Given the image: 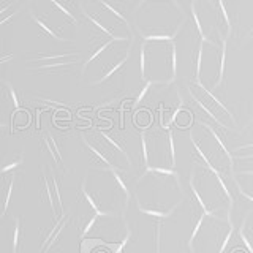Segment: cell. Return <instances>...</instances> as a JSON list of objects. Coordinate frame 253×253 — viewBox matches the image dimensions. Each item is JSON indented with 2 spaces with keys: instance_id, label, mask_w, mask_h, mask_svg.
<instances>
[{
  "instance_id": "1",
  "label": "cell",
  "mask_w": 253,
  "mask_h": 253,
  "mask_svg": "<svg viewBox=\"0 0 253 253\" xmlns=\"http://www.w3.org/2000/svg\"><path fill=\"white\" fill-rule=\"evenodd\" d=\"M134 201L139 212L168 218L185 201V192L174 169L147 168L134 180Z\"/></svg>"
},
{
  "instance_id": "2",
  "label": "cell",
  "mask_w": 253,
  "mask_h": 253,
  "mask_svg": "<svg viewBox=\"0 0 253 253\" xmlns=\"http://www.w3.org/2000/svg\"><path fill=\"white\" fill-rule=\"evenodd\" d=\"M193 200L204 213L233 218L234 198L226 185V179L195 155L188 177Z\"/></svg>"
},
{
  "instance_id": "3",
  "label": "cell",
  "mask_w": 253,
  "mask_h": 253,
  "mask_svg": "<svg viewBox=\"0 0 253 253\" xmlns=\"http://www.w3.org/2000/svg\"><path fill=\"white\" fill-rule=\"evenodd\" d=\"M117 169H100L84 177L83 184L101 215H125L131 193Z\"/></svg>"
},
{
  "instance_id": "4",
  "label": "cell",
  "mask_w": 253,
  "mask_h": 253,
  "mask_svg": "<svg viewBox=\"0 0 253 253\" xmlns=\"http://www.w3.org/2000/svg\"><path fill=\"white\" fill-rule=\"evenodd\" d=\"M154 85L172 84L177 78V47L174 42H149L144 40L139 49V76Z\"/></svg>"
},
{
  "instance_id": "5",
  "label": "cell",
  "mask_w": 253,
  "mask_h": 253,
  "mask_svg": "<svg viewBox=\"0 0 253 253\" xmlns=\"http://www.w3.org/2000/svg\"><path fill=\"white\" fill-rule=\"evenodd\" d=\"M234 234L233 218L198 213L193 231L187 242L190 253H225Z\"/></svg>"
},
{
  "instance_id": "6",
  "label": "cell",
  "mask_w": 253,
  "mask_h": 253,
  "mask_svg": "<svg viewBox=\"0 0 253 253\" xmlns=\"http://www.w3.org/2000/svg\"><path fill=\"white\" fill-rule=\"evenodd\" d=\"M201 133L190 131V142L195 149L196 155L215 169L225 179L234 177V155L226 147L223 138L217 133V130L208 122H200Z\"/></svg>"
},
{
  "instance_id": "7",
  "label": "cell",
  "mask_w": 253,
  "mask_h": 253,
  "mask_svg": "<svg viewBox=\"0 0 253 253\" xmlns=\"http://www.w3.org/2000/svg\"><path fill=\"white\" fill-rule=\"evenodd\" d=\"M142 163L147 168L174 169L176 168V147L174 136L168 126L152 128L139 133Z\"/></svg>"
},
{
  "instance_id": "8",
  "label": "cell",
  "mask_w": 253,
  "mask_h": 253,
  "mask_svg": "<svg viewBox=\"0 0 253 253\" xmlns=\"http://www.w3.org/2000/svg\"><path fill=\"white\" fill-rule=\"evenodd\" d=\"M187 90H188L190 98L196 103V106L203 109V113L208 117H211L218 126H221V128L228 131H236L237 121L234 114L201 81H193L192 79V81L187 84Z\"/></svg>"
},
{
  "instance_id": "9",
  "label": "cell",
  "mask_w": 253,
  "mask_h": 253,
  "mask_svg": "<svg viewBox=\"0 0 253 253\" xmlns=\"http://www.w3.org/2000/svg\"><path fill=\"white\" fill-rule=\"evenodd\" d=\"M83 136L106 158L114 169L126 171L133 166L131 155L128 150H126V147H124L114 136H111L105 130L97 128V130L89 131V134H83Z\"/></svg>"
},
{
  "instance_id": "10",
  "label": "cell",
  "mask_w": 253,
  "mask_h": 253,
  "mask_svg": "<svg viewBox=\"0 0 253 253\" xmlns=\"http://www.w3.org/2000/svg\"><path fill=\"white\" fill-rule=\"evenodd\" d=\"M40 182H42V185H40V193H38V198L42 200V203L47 204V208L51 209V213L55 220H59L60 215L55 211V192H54V185H52V180H51V172L47 174L46 172V168H44V172L42 174V177H40Z\"/></svg>"
},
{
  "instance_id": "11",
  "label": "cell",
  "mask_w": 253,
  "mask_h": 253,
  "mask_svg": "<svg viewBox=\"0 0 253 253\" xmlns=\"http://www.w3.org/2000/svg\"><path fill=\"white\" fill-rule=\"evenodd\" d=\"M81 62V59H73V60H59V62H51V63H42V65L38 67H32V68H27L26 71L27 73H35V75H60V73H67V71L78 65V63Z\"/></svg>"
},
{
  "instance_id": "12",
  "label": "cell",
  "mask_w": 253,
  "mask_h": 253,
  "mask_svg": "<svg viewBox=\"0 0 253 253\" xmlns=\"http://www.w3.org/2000/svg\"><path fill=\"white\" fill-rule=\"evenodd\" d=\"M233 182L236 185L237 193L253 204V169L241 171L234 174Z\"/></svg>"
},
{
  "instance_id": "13",
  "label": "cell",
  "mask_w": 253,
  "mask_h": 253,
  "mask_svg": "<svg viewBox=\"0 0 253 253\" xmlns=\"http://www.w3.org/2000/svg\"><path fill=\"white\" fill-rule=\"evenodd\" d=\"M237 236L245 245L249 253H253V209L249 211L242 218V223L237 229Z\"/></svg>"
},
{
  "instance_id": "14",
  "label": "cell",
  "mask_w": 253,
  "mask_h": 253,
  "mask_svg": "<svg viewBox=\"0 0 253 253\" xmlns=\"http://www.w3.org/2000/svg\"><path fill=\"white\" fill-rule=\"evenodd\" d=\"M42 146H43V149L46 150V152L49 154L51 160H52V163L55 166H62L63 165V157L60 154V149L57 146V142H55V139L51 136L49 133L42 134ZM63 166H65V165H63Z\"/></svg>"
},
{
  "instance_id": "15",
  "label": "cell",
  "mask_w": 253,
  "mask_h": 253,
  "mask_svg": "<svg viewBox=\"0 0 253 253\" xmlns=\"http://www.w3.org/2000/svg\"><path fill=\"white\" fill-rule=\"evenodd\" d=\"M14 177L16 174L13 172H6L2 174V198H3V203H2V218L6 215V211H8V206H10L11 201V193H13V187H14Z\"/></svg>"
},
{
  "instance_id": "16",
  "label": "cell",
  "mask_w": 253,
  "mask_h": 253,
  "mask_svg": "<svg viewBox=\"0 0 253 253\" xmlns=\"http://www.w3.org/2000/svg\"><path fill=\"white\" fill-rule=\"evenodd\" d=\"M29 16H30V19L34 21L35 26L43 32V34H46L49 38L55 40V42H65V38H63V35H62V34H59V32L55 30L54 27H51L49 24H47L44 19L40 18V16H38L34 10H32V8H29Z\"/></svg>"
},
{
  "instance_id": "17",
  "label": "cell",
  "mask_w": 253,
  "mask_h": 253,
  "mask_svg": "<svg viewBox=\"0 0 253 253\" xmlns=\"http://www.w3.org/2000/svg\"><path fill=\"white\" fill-rule=\"evenodd\" d=\"M73 55H81L79 52H57V54H38L35 57H30L26 62L27 63H38V62H44V63H51V62H59V60H67L71 59Z\"/></svg>"
},
{
  "instance_id": "18",
  "label": "cell",
  "mask_w": 253,
  "mask_h": 253,
  "mask_svg": "<svg viewBox=\"0 0 253 253\" xmlns=\"http://www.w3.org/2000/svg\"><path fill=\"white\" fill-rule=\"evenodd\" d=\"M19 234H21V218L14 217V221H13V225H11V252L13 253H18Z\"/></svg>"
},
{
  "instance_id": "19",
  "label": "cell",
  "mask_w": 253,
  "mask_h": 253,
  "mask_svg": "<svg viewBox=\"0 0 253 253\" xmlns=\"http://www.w3.org/2000/svg\"><path fill=\"white\" fill-rule=\"evenodd\" d=\"M22 162H24V157L22 155H18L14 158V162H11V163H8V165H5L3 168H2V174H6V172H13V171H16V168L18 166H21L22 165Z\"/></svg>"
},
{
  "instance_id": "20",
  "label": "cell",
  "mask_w": 253,
  "mask_h": 253,
  "mask_svg": "<svg viewBox=\"0 0 253 253\" xmlns=\"http://www.w3.org/2000/svg\"><path fill=\"white\" fill-rule=\"evenodd\" d=\"M154 253H163V252H154Z\"/></svg>"
}]
</instances>
